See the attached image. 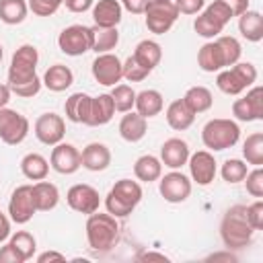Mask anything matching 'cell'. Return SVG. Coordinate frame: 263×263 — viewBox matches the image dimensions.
I'll list each match as a JSON object with an SVG mask.
<instances>
[{
	"instance_id": "18",
	"label": "cell",
	"mask_w": 263,
	"mask_h": 263,
	"mask_svg": "<svg viewBox=\"0 0 263 263\" xmlns=\"http://www.w3.org/2000/svg\"><path fill=\"white\" fill-rule=\"evenodd\" d=\"M189 171H191V179L197 185H210L216 177V160L214 154L208 150H199L195 154H189Z\"/></svg>"
},
{
	"instance_id": "25",
	"label": "cell",
	"mask_w": 263,
	"mask_h": 263,
	"mask_svg": "<svg viewBox=\"0 0 263 263\" xmlns=\"http://www.w3.org/2000/svg\"><path fill=\"white\" fill-rule=\"evenodd\" d=\"M33 201H35V210L37 212H49L58 205L60 201V191L53 183L49 181H39L33 185Z\"/></svg>"
},
{
	"instance_id": "53",
	"label": "cell",
	"mask_w": 263,
	"mask_h": 263,
	"mask_svg": "<svg viewBox=\"0 0 263 263\" xmlns=\"http://www.w3.org/2000/svg\"><path fill=\"white\" fill-rule=\"evenodd\" d=\"M8 101H10V88H8V84H0V109L6 107Z\"/></svg>"
},
{
	"instance_id": "6",
	"label": "cell",
	"mask_w": 263,
	"mask_h": 263,
	"mask_svg": "<svg viewBox=\"0 0 263 263\" xmlns=\"http://www.w3.org/2000/svg\"><path fill=\"white\" fill-rule=\"evenodd\" d=\"M240 138V127L236 121L232 119H224V117H216L210 119L203 129H201V140L203 146L218 152V150H228L232 148Z\"/></svg>"
},
{
	"instance_id": "14",
	"label": "cell",
	"mask_w": 263,
	"mask_h": 263,
	"mask_svg": "<svg viewBox=\"0 0 263 263\" xmlns=\"http://www.w3.org/2000/svg\"><path fill=\"white\" fill-rule=\"evenodd\" d=\"M160 195L164 197V201L168 203H181L185 201L189 195H191V181L187 175L179 173L177 168L166 173L162 179H160Z\"/></svg>"
},
{
	"instance_id": "2",
	"label": "cell",
	"mask_w": 263,
	"mask_h": 263,
	"mask_svg": "<svg viewBox=\"0 0 263 263\" xmlns=\"http://www.w3.org/2000/svg\"><path fill=\"white\" fill-rule=\"evenodd\" d=\"M242 47L236 37L218 35L214 41H208L199 47L197 64L203 72H220L226 66H232L240 60Z\"/></svg>"
},
{
	"instance_id": "28",
	"label": "cell",
	"mask_w": 263,
	"mask_h": 263,
	"mask_svg": "<svg viewBox=\"0 0 263 263\" xmlns=\"http://www.w3.org/2000/svg\"><path fill=\"white\" fill-rule=\"evenodd\" d=\"M238 31L247 41H261L263 39V16L257 10H245L238 16Z\"/></svg>"
},
{
	"instance_id": "52",
	"label": "cell",
	"mask_w": 263,
	"mask_h": 263,
	"mask_svg": "<svg viewBox=\"0 0 263 263\" xmlns=\"http://www.w3.org/2000/svg\"><path fill=\"white\" fill-rule=\"evenodd\" d=\"M8 234H10V222H8V218L0 212V242H2V240H6V238H8Z\"/></svg>"
},
{
	"instance_id": "17",
	"label": "cell",
	"mask_w": 263,
	"mask_h": 263,
	"mask_svg": "<svg viewBox=\"0 0 263 263\" xmlns=\"http://www.w3.org/2000/svg\"><path fill=\"white\" fill-rule=\"evenodd\" d=\"M49 164H51V168H53L55 173H60V175H72V173H76V171L82 166V162H80V152H78V148H76L74 144H64V142H60V144H55L53 150H51Z\"/></svg>"
},
{
	"instance_id": "50",
	"label": "cell",
	"mask_w": 263,
	"mask_h": 263,
	"mask_svg": "<svg viewBox=\"0 0 263 263\" xmlns=\"http://www.w3.org/2000/svg\"><path fill=\"white\" fill-rule=\"evenodd\" d=\"M222 2L230 8L232 16H240L245 10H249V0H222Z\"/></svg>"
},
{
	"instance_id": "55",
	"label": "cell",
	"mask_w": 263,
	"mask_h": 263,
	"mask_svg": "<svg viewBox=\"0 0 263 263\" xmlns=\"http://www.w3.org/2000/svg\"><path fill=\"white\" fill-rule=\"evenodd\" d=\"M144 259H160V261H166V257H164V255H160V253H146V255H144Z\"/></svg>"
},
{
	"instance_id": "26",
	"label": "cell",
	"mask_w": 263,
	"mask_h": 263,
	"mask_svg": "<svg viewBox=\"0 0 263 263\" xmlns=\"http://www.w3.org/2000/svg\"><path fill=\"white\" fill-rule=\"evenodd\" d=\"M90 95L86 92H74L66 99V105H64V111H66V117L74 123H86L88 119V111H90Z\"/></svg>"
},
{
	"instance_id": "32",
	"label": "cell",
	"mask_w": 263,
	"mask_h": 263,
	"mask_svg": "<svg viewBox=\"0 0 263 263\" xmlns=\"http://www.w3.org/2000/svg\"><path fill=\"white\" fill-rule=\"evenodd\" d=\"M119 43V31L117 27H92V51L97 53H109L111 49H115V45Z\"/></svg>"
},
{
	"instance_id": "51",
	"label": "cell",
	"mask_w": 263,
	"mask_h": 263,
	"mask_svg": "<svg viewBox=\"0 0 263 263\" xmlns=\"http://www.w3.org/2000/svg\"><path fill=\"white\" fill-rule=\"evenodd\" d=\"M66 257L62 255V253H58V251H45V253H41L39 257H37V261L39 263H47V261H64Z\"/></svg>"
},
{
	"instance_id": "48",
	"label": "cell",
	"mask_w": 263,
	"mask_h": 263,
	"mask_svg": "<svg viewBox=\"0 0 263 263\" xmlns=\"http://www.w3.org/2000/svg\"><path fill=\"white\" fill-rule=\"evenodd\" d=\"M92 2L95 0H64L70 12H86L88 8H92Z\"/></svg>"
},
{
	"instance_id": "54",
	"label": "cell",
	"mask_w": 263,
	"mask_h": 263,
	"mask_svg": "<svg viewBox=\"0 0 263 263\" xmlns=\"http://www.w3.org/2000/svg\"><path fill=\"white\" fill-rule=\"evenodd\" d=\"M210 259H212V261H218V259H224V261H236V257L230 255V253H214Z\"/></svg>"
},
{
	"instance_id": "19",
	"label": "cell",
	"mask_w": 263,
	"mask_h": 263,
	"mask_svg": "<svg viewBox=\"0 0 263 263\" xmlns=\"http://www.w3.org/2000/svg\"><path fill=\"white\" fill-rule=\"evenodd\" d=\"M189 160V144L181 138H168L160 148V162L168 168H181Z\"/></svg>"
},
{
	"instance_id": "7",
	"label": "cell",
	"mask_w": 263,
	"mask_h": 263,
	"mask_svg": "<svg viewBox=\"0 0 263 263\" xmlns=\"http://www.w3.org/2000/svg\"><path fill=\"white\" fill-rule=\"evenodd\" d=\"M257 80V68L251 62H236L232 64V68L222 70L216 78L218 88L224 95H240L242 90H247L253 82Z\"/></svg>"
},
{
	"instance_id": "39",
	"label": "cell",
	"mask_w": 263,
	"mask_h": 263,
	"mask_svg": "<svg viewBox=\"0 0 263 263\" xmlns=\"http://www.w3.org/2000/svg\"><path fill=\"white\" fill-rule=\"evenodd\" d=\"M247 173H249V168H247V162H242V160H238V158H228L224 164H222V168H220V175H222V179L226 181V183H240L245 177H247Z\"/></svg>"
},
{
	"instance_id": "45",
	"label": "cell",
	"mask_w": 263,
	"mask_h": 263,
	"mask_svg": "<svg viewBox=\"0 0 263 263\" xmlns=\"http://www.w3.org/2000/svg\"><path fill=\"white\" fill-rule=\"evenodd\" d=\"M245 218H247V222L251 224L253 230H261L263 228V201L257 199L251 205H247L245 208Z\"/></svg>"
},
{
	"instance_id": "9",
	"label": "cell",
	"mask_w": 263,
	"mask_h": 263,
	"mask_svg": "<svg viewBox=\"0 0 263 263\" xmlns=\"http://www.w3.org/2000/svg\"><path fill=\"white\" fill-rule=\"evenodd\" d=\"M58 45L66 55H74V58L90 51V47H92V27H84V25L66 27L58 37Z\"/></svg>"
},
{
	"instance_id": "35",
	"label": "cell",
	"mask_w": 263,
	"mask_h": 263,
	"mask_svg": "<svg viewBox=\"0 0 263 263\" xmlns=\"http://www.w3.org/2000/svg\"><path fill=\"white\" fill-rule=\"evenodd\" d=\"M29 4L25 0H0V21L6 25H18L27 18Z\"/></svg>"
},
{
	"instance_id": "15",
	"label": "cell",
	"mask_w": 263,
	"mask_h": 263,
	"mask_svg": "<svg viewBox=\"0 0 263 263\" xmlns=\"http://www.w3.org/2000/svg\"><path fill=\"white\" fill-rule=\"evenodd\" d=\"M66 201L78 214H92V212H99L101 197H99V191L95 187H90L86 183H78V185H72L68 189Z\"/></svg>"
},
{
	"instance_id": "31",
	"label": "cell",
	"mask_w": 263,
	"mask_h": 263,
	"mask_svg": "<svg viewBox=\"0 0 263 263\" xmlns=\"http://www.w3.org/2000/svg\"><path fill=\"white\" fill-rule=\"evenodd\" d=\"M134 175L138 177V181L152 183V181L160 179V175H162V162L156 156H152V154H144V156H140L136 160Z\"/></svg>"
},
{
	"instance_id": "56",
	"label": "cell",
	"mask_w": 263,
	"mask_h": 263,
	"mask_svg": "<svg viewBox=\"0 0 263 263\" xmlns=\"http://www.w3.org/2000/svg\"><path fill=\"white\" fill-rule=\"evenodd\" d=\"M2 55H4V51H2V45H0V62H2Z\"/></svg>"
},
{
	"instance_id": "5",
	"label": "cell",
	"mask_w": 263,
	"mask_h": 263,
	"mask_svg": "<svg viewBox=\"0 0 263 263\" xmlns=\"http://www.w3.org/2000/svg\"><path fill=\"white\" fill-rule=\"evenodd\" d=\"M142 199V187L140 183L132 181V179H119L107 193L105 197V205L107 212L115 218H125L129 216L136 205Z\"/></svg>"
},
{
	"instance_id": "42",
	"label": "cell",
	"mask_w": 263,
	"mask_h": 263,
	"mask_svg": "<svg viewBox=\"0 0 263 263\" xmlns=\"http://www.w3.org/2000/svg\"><path fill=\"white\" fill-rule=\"evenodd\" d=\"M121 70H123V78L129 80V82H140L150 74L144 66L138 64V60L134 55H129L125 62H121Z\"/></svg>"
},
{
	"instance_id": "33",
	"label": "cell",
	"mask_w": 263,
	"mask_h": 263,
	"mask_svg": "<svg viewBox=\"0 0 263 263\" xmlns=\"http://www.w3.org/2000/svg\"><path fill=\"white\" fill-rule=\"evenodd\" d=\"M21 171H23V175H25L27 179H31V181H41V179L47 177L49 164H47V160H45L41 154L29 152V154H25L23 160H21Z\"/></svg>"
},
{
	"instance_id": "37",
	"label": "cell",
	"mask_w": 263,
	"mask_h": 263,
	"mask_svg": "<svg viewBox=\"0 0 263 263\" xmlns=\"http://www.w3.org/2000/svg\"><path fill=\"white\" fill-rule=\"evenodd\" d=\"M10 245L16 249V253H18L25 261H29V259L35 255V249H37L35 236H33L31 232H27V230H18L16 234H12Z\"/></svg>"
},
{
	"instance_id": "20",
	"label": "cell",
	"mask_w": 263,
	"mask_h": 263,
	"mask_svg": "<svg viewBox=\"0 0 263 263\" xmlns=\"http://www.w3.org/2000/svg\"><path fill=\"white\" fill-rule=\"evenodd\" d=\"M80 162L86 171H92V173L105 171L111 164V150L101 142H92L80 152Z\"/></svg>"
},
{
	"instance_id": "49",
	"label": "cell",
	"mask_w": 263,
	"mask_h": 263,
	"mask_svg": "<svg viewBox=\"0 0 263 263\" xmlns=\"http://www.w3.org/2000/svg\"><path fill=\"white\" fill-rule=\"evenodd\" d=\"M146 4H148V0H121V6L125 10H129L132 14H142L146 10Z\"/></svg>"
},
{
	"instance_id": "22",
	"label": "cell",
	"mask_w": 263,
	"mask_h": 263,
	"mask_svg": "<svg viewBox=\"0 0 263 263\" xmlns=\"http://www.w3.org/2000/svg\"><path fill=\"white\" fill-rule=\"evenodd\" d=\"M121 2L117 0H99L97 4H92V21L97 27H117L121 21Z\"/></svg>"
},
{
	"instance_id": "13",
	"label": "cell",
	"mask_w": 263,
	"mask_h": 263,
	"mask_svg": "<svg viewBox=\"0 0 263 263\" xmlns=\"http://www.w3.org/2000/svg\"><path fill=\"white\" fill-rule=\"evenodd\" d=\"M35 136L45 146H55L66 136V123L58 113H43L35 121Z\"/></svg>"
},
{
	"instance_id": "34",
	"label": "cell",
	"mask_w": 263,
	"mask_h": 263,
	"mask_svg": "<svg viewBox=\"0 0 263 263\" xmlns=\"http://www.w3.org/2000/svg\"><path fill=\"white\" fill-rule=\"evenodd\" d=\"M183 101H185V105L197 115V113H203V111H208V109L212 107L214 97H212L210 88H205V86H191V88L183 95Z\"/></svg>"
},
{
	"instance_id": "27",
	"label": "cell",
	"mask_w": 263,
	"mask_h": 263,
	"mask_svg": "<svg viewBox=\"0 0 263 263\" xmlns=\"http://www.w3.org/2000/svg\"><path fill=\"white\" fill-rule=\"evenodd\" d=\"M166 121L173 129L183 132V129L191 127V123L195 121V113L185 105L183 99H177L166 107Z\"/></svg>"
},
{
	"instance_id": "29",
	"label": "cell",
	"mask_w": 263,
	"mask_h": 263,
	"mask_svg": "<svg viewBox=\"0 0 263 263\" xmlns=\"http://www.w3.org/2000/svg\"><path fill=\"white\" fill-rule=\"evenodd\" d=\"M134 107H136V113H140L142 117L148 119V117H154V115H158L162 111L164 101H162V95L158 90L148 88V90H142V92L136 95Z\"/></svg>"
},
{
	"instance_id": "41",
	"label": "cell",
	"mask_w": 263,
	"mask_h": 263,
	"mask_svg": "<svg viewBox=\"0 0 263 263\" xmlns=\"http://www.w3.org/2000/svg\"><path fill=\"white\" fill-rule=\"evenodd\" d=\"M193 29H195L197 35H201V37H205V39H214V37H218V35L224 31V29L218 27L205 12H201V14L193 21Z\"/></svg>"
},
{
	"instance_id": "24",
	"label": "cell",
	"mask_w": 263,
	"mask_h": 263,
	"mask_svg": "<svg viewBox=\"0 0 263 263\" xmlns=\"http://www.w3.org/2000/svg\"><path fill=\"white\" fill-rule=\"evenodd\" d=\"M148 132V123L146 117H142L140 113H129L121 117L119 121V136L125 142H140Z\"/></svg>"
},
{
	"instance_id": "12",
	"label": "cell",
	"mask_w": 263,
	"mask_h": 263,
	"mask_svg": "<svg viewBox=\"0 0 263 263\" xmlns=\"http://www.w3.org/2000/svg\"><path fill=\"white\" fill-rule=\"evenodd\" d=\"M232 115L238 121H259L263 119V88L253 86L245 97L232 103Z\"/></svg>"
},
{
	"instance_id": "3",
	"label": "cell",
	"mask_w": 263,
	"mask_h": 263,
	"mask_svg": "<svg viewBox=\"0 0 263 263\" xmlns=\"http://www.w3.org/2000/svg\"><path fill=\"white\" fill-rule=\"evenodd\" d=\"M119 238V224L115 220V216L111 214H88L86 220V240L88 247L95 253H107L115 247Z\"/></svg>"
},
{
	"instance_id": "44",
	"label": "cell",
	"mask_w": 263,
	"mask_h": 263,
	"mask_svg": "<svg viewBox=\"0 0 263 263\" xmlns=\"http://www.w3.org/2000/svg\"><path fill=\"white\" fill-rule=\"evenodd\" d=\"M62 4L64 0H29V8L37 16H51Z\"/></svg>"
},
{
	"instance_id": "21",
	"label": "cell",
	"mask_w": 263,
	"mask_h": 263,
	"mask_svg": "<svg viewBox=\"0 0 263 263\" xmlns=\"http://www.w3.org/2000/svg\"><path fill=\"white\" fill-rule=\"evenodd\" d=\"M113 115H115L113 99H111V95L103 92V95L90 99V111H88V119H86L84 125H90V127L105 125L113 119Z\"/></svg>"
},
{
	"instance_id": "40",
	"label": "cell",
	"mask_w": 263,
	"mask_h": 263,
	"mask_svg": "<svg viewBox=\"0 0 263 263\" xmlns=\"http://www.w3.org/2000/svg\"><path fill=\"white\" fill-rule=\"evenodd\" d=\"M218 27H226L228 23H230V18H232V12H230V8L222 2V0H214L210 6H205V10H203Z\"/></svg>"
},
{
	"instance_id": "23",
	"label": "cell",
	"mask_w": 263,
	"mask_h": 263,
	"mask_svg": "<svg viewBox=\"0 0 263 263\" xmlns=\"http://www.w3.org/2000/svg\"><path fill=\"white\" fill-rule=\"evenodd\" d=\"M41 82H43L51 92H62V90H66V88L72 86L74 74H72V70H70L68 66H64V64H53V66H49V68L45 70Z\"/></svg>"
},
{
	"instance_id": "16",
	"label": "cell",
	"mask_w": 263,
	"mask_h": 263,
	"mask_svg": "<svg viewBox=\"0 0 263 263\" xmlns=\"http://www.w3.org/2000/svg\"><path fill=\"white\" fill-rule=\"evenodd\" d=\"M92 76L103 86H115V82L123 78L121 60L113 53H97L92 62Z\"/></svg>"
},
{
	"instance_id": "36",
	"label": "cell",
	"mask_w": 263,
	"mask_h": 263,
	"mask_svg": "<svg viewBox=\"0 0 263 263\" xmlns=\"http://www.w3.org/2000/svg\"><path fill=\"white\" fill-rule=\"evenodd\" d=\"M242 156L249 164H255V166L263 164V134L261 132L247 136V140L242 144Z\"/></svg>"
},
{
	"instance_id": "30",
	"label": "cell",
	"mask_w": 263,
	"mask_h": 263,
	"mask_svg": "<svg viewBox=\"0 0 263 263\" xmlns=\"http://www.w3.org/2000/svg\"><path fill=\"white\" fill-rule=\"evenodd\" d=\"M134 58L138 60L140 66H144L148 72H152V70L158 66L160 58H162V49H160V45H158L156 41L144 39V41H140V43L136 45Z\"/></svg>"
},
{
	"instance_id": "47",
	"label": "cell",
	"mask_w": 263,
	"mask_h": 263,
	"mask_svg": "<svg viewBox=\"0 0 263 263\" xmlns=\"http://www.w3.org/2000/svg\"><path fill=\"white\" fill-rule=\"evenodd\" d=\"M0 263H25V259L16 253V249L8 242L0 249Z\"/></svg>"
},
{
	"instance_id": "38",
	"label": "cell",
	"mask_w": 263,
	"mask_h": 263,
	"mask_svg": "<svg viewBox=\"0 0 263 263\" xmlns=\"http://www.w3.org/2000/svg\"><path fill=\"white\" fill-rule=\"evenodd\" d=\"M111 99H113V105H115V111H121V113H127L132 111L134 103H136V92L132 86L127 84H117L111 92Z\"/></svg>"
},
{
	"instance_id": "11",
	"label": "cell",
	"mask_w": 263,
	"mask_h": 263,
	"mask_svg": "<svg viewBox=\"0 0 263 263\" xmlns=\"http://www.w3.org/2000/svg\"><path fill=\"white\" fill-rule=\"evenodd\" d=\"M35 201H33V185H18L8 201V214L10 220L16 224H27L35 214Z\"/></svg>"
},
{
	"instance_id": "4",
	"label": "cell",
	"mask_w": 263,
	"mask_h": 263,
	"mask_svg": "<svg viewBox=\"0 0 263 263\" xmlns=\"http://www.w3.org/2000/svg\"><path fill=\"white\" fill-rule=\"evenodd\" d=\"M253 228L245 218V205H232L226 210L220 222V236L226 249H245L253 240Z\"/></svg>"
},
{
	"instance_id": "1",
	"label": "cell",
	"mask_w": 263,
	"mask_h": 263,
	"mask_svg": "<svg viewBox=\"0 0 263 263\" xmlns=\"http://www.w3.org/2000/svg\"><path fill=\"white\" fill-rule=\"evenodd\" d=\"M37 62H39V53L37 47L25 43L21 45L10 60V68H8V88L10 92L18 95V97H35L41 90V80L37 76Z\"/></svg>"
},
{
	"instance_id": "10",
	"label": "cell",
	"mask_w": 263,
	"mask_h": 263,
	"mask_svg": "<svg viewBox=\"0 0 263 263\" xmlns=\"http://www.w3.org/2000/svg\"><path fill=\"white\" fill-rule=\"evenodd\" d=\"M29 134V119L14 109H0V140L8 146L21 144Z\"/></svg>"
},
{
	"instance_id": "8",
	"label": "cell",
	"mask_w": 263,
	"mask_h": 263,
	"mask_svg": "<svg viewBox=\"0 0 263 263\" xmlns=\"http://www.w3.org/2000/svg\"><path fill=\"white\" fill-rule=\"evenodd\" d=\"M144 14L148 31L156 35H164L179 18V10L173 0H148Z\"/></svg>"
},
{
	"instance_id": "46",
	"label": "cell",
	"mask_w": 263,
	"mask_h": 263,
	"mask_svg": "<svg viewBox=\"0 0 263 263\" xmlns=\"http://www.w3.org/2000/svg\"><path fill=\"white\" fill-rule=\"evenodd\" d=\"M175 6L183 14H197L205 6V0H175Z\"/></svg>"
},
{
	"instance_id": "43",
	"label": "cell",
	"mask_w": 263,
	"mask_h": 263,
	"mask_svg": "<svg viewBox=\"0 0 263 263\" xmlns=\"http://www.w3.org/2000/svg\"><path fill=\"white\" fill-rule=\"evenodd\" d=\"M242 181L247 183V191L253 197H263V168L261 166H255L253 171H249Z\"/></svg>"
}]
</instances>
